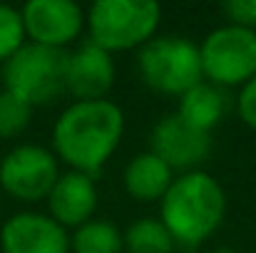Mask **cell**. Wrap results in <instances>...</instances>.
Here are the masks:
<instances>
[{
  "label": "cell",
  "mask_w": 256,
  "mask_h": 253,
  "mask_svg": "<svg viewBox=\"0 0 256 253\" xmlns=\"http://www.w3.org/2000/svg\"><path fill=\"white\" fill-rule=\"evenodd\" d=\"M124 114L110 99L72 102L52 127V149L72 171L97 176L120 147Z\"/></svg>",
  "instance_id": "cell-1"
},
{
  "label": "cell",
  "mask_w": 256,
  "mask_h": 253,
  "mask_svg": "<svg viewBox=\"0 0 256 253\" xmlns=\"http://www.w3.org/2000/svg\"><path fill=\"white\" fill-rule=\"evenodd\" d=\"M229 25L256 32V0H226L222 5Z\"/></svg>",
  "instance_id": "cell-19"
},
{
  "label": "cell",
  "mask_w": 256,
  "mask_h": 253,
  "mask_svg": "<svg viewBox=\"0 0 256 253\" xmlns=\"http://www.w3.org/2000/svg\"><path fill=\"white\" fill-rule=\"evenodd\" d=\"M68 50H52L42 45H22L2 67L5 89L30 107L52 102L65 92Z\"/></svg>",
  "instance_id": "cell-5"
},
{
  "label": "cell",
  "mask_w": 256,
  "mask_h": 253,
  "mask_svg": "<svg viewBox=\"0 0 256 253\" xmlns=\"http://www.w3.org/2000/svg\"><path fill=\"white\" fill-rule=\"evenodd\" d=\"M58 179L60 169L55 154L38 144H20L0 162V186L20 201L48 199Z\"/></svg>",
  "instance_id": "cell-7"
},
{
  "label": "cell",
  "mask_w": 256,
  "mask_h": 253,
  "mask_svg": "<svg viewBox=\"0 0 256 253\" xmlns=\"http://www.w3.org/2000/svg\"><path fill=\"white\" fill-rule=\"evenodd\" d=\"M150 152L157 154L172 171H196L212 152V137L182 122L176 114L162 117L150 134Z\"/></svg>",
  "instance_id": "cell-9"
},
{
  "label": "cell",
  "mask_w": 256,
  "mask_h": 253,
  "mask_svg": "<svg viewBox=\"0 0 256 253\" xmlns=\"http://www.w3.org/2000/svg\"><path fill=\"white\" fill-rule=\"evenodd\" d=\"M114 75L117 70L112 55L92 42H82L75 52H68L65 92H70L75 102L107 99V92L114 84Z\"/></svg>",
  "instance_id": "cell-11"
},
{
  "label": "cell",
  "mask_w": 256,
  "mask_h": 253,
  "mask_svg": "<svg viewBox=\"0 0 256 253\" xmlns=\"http://www.w3.org/2000/svg\"><path fill=\"white\" fill-rule=\"evenodd\" d=\"M212 253H236V251H234V249H214Z\"/></svg>",
  "instance_id": "cell-21"
},
{
  "label": "cell",
  "mask_w": 256,
  "mask_h": 253,
  "mask_svg": "<svg viewBox=\"0 0 256 253\" xmlns=\"http://www.w3.org/2000/svg\"><path fill=\"white\" fill-rule=\"evenodd\" d=\"M174 114L189 127L209 134L226 114V94L222 87L199 82L179 97V109Z\"/></svg>",
  "instance_id": "cell-14"
},
{
  "label": "cell",
  "mask_w": 256,
  "mask_h": 253,
  "mask_svg": "<svg viewBox=\"0 0 256 253\" xmlns=\"http://www.w3.org/2000/svg\"><path fill=\"white\" fill-rule=\"evenodd\" d=\"M226 196L214 176L206 171H186L172 181L160 201V221L172 234L174 246H202L224 221Z\"/></svg>",
  "instance_id": "cell-2"
},
{
  "label": "cell",
  "mask_w": 256,
  "mask_h": 253,
  "mask_svg": "<svg viewBox=\"0 0 256 253\" xmlns=\"http://www.w3.org/2000/svg\"><path fill=\"white\" fill-rule=\"evenodd\" d=\"M25 35L42 47L65 50L85 27V12L70 0H30L22 10Z\"/></svg>",
  "instance_id": "cell-8"
},
{
  "label": "cell",
  "mask_w": 256,
  "mask_h": 253,
  "mask_svg": "<svg viewBox=\"0 0 256 253\" xmlns=\"http://www.w3.org/2000/svg\"><path fill=\"white\" fill-rule=\"evenodd\" d=\"M25 45V27L20 10L0 2V62H8Z\"/></svg>",
  "instance_id": "cell-18"
},
{
  "label": "cell",
  "mask_w": 256,
  "mask_h": 253,
  "mask_svg": "<svg viewBox=\"0 0 256 253\" xmlns=\"http://www.w3.org/2000/svg\"><path fill=\"white\" fill-rule=\"evenodd\" d=\"M122 181H124V191L132 199L150 204V201L164 199V194L170 191L172 181H174V171L157 154L142 152L124 167Z\"/></svg>",
  "instance_id": "cell-13"
},
{
  "label": "cell",
  "mask_w": 256,
  "mask_h": 253,
  "mask_svg": "<svg viewBox=\"0 0 256 253\" xmlns=\"http://www.w3.org/2000/svg\"><path fill=\"white\" fill-rule=\"evenodd\" d=\"M48 209L50 219L62 229H80L82 224L92 221V214L97 209L94 179L80 171L62 174L48 194Z\"/></svg>",
  "instance_id": "cell-12"
},
{
  "label": "cell",
  "mask_w": 256,
  "mask_h": 253,
  "mask_svg": "<svg viewBox=\"0 0 256 253\" xmlns=\"http://www.w3.org/2000/svg\"><path fill=\"white\" fill-rule=\"evenodd\" d=\"M202 75L214 87H244L256 75V32L236 25L212 30L199 45Z\"/></svg>",
  "instance_id": "cell-6"
},
{
  "label": "cell",
  "mask_w": 256,
  "mask_h": 253,
  "mask_svg": "<svg viewBox=\"0 0 256 253\" xmlns=\"http://www.w3.org/2000/svg\"><path fill=\"white\" fill-rule=\"evenodd\" d=\"M162 20L152 0H97L85 17L90 42L104 52H124L147 45Z\"/></svg>",
  "instance_id": "cell-3"
},
{
  "label": "cell",
  "mask_w": 256,
  "mask_h": 253,
  "mask_svg": "<svg viewBox=\"0 0 256 253\" xmlns=\"http://www.w3.org/2000/svg\"><path fill=\"white\" fill-rule=\"evenodd\" d=\"M137 70L150 89L172 97H182L192 87L204 82L199 45L179 35L152 37L147 45H142L137 55Z\"/></svg>",
  "instance_id": "cell-4"
},
{
  "label": "cell",
  "mask_w": 256,
  "mask_h": 253,
  "mask_svg": "<svg viewBox=\"0 0 256 253\" xmlns=\"http://www.w3.org/2000/svg\"><path fill=\"white\" fill-rule=\"evenodd\" d=\"M2 253H70L68 231L45 214L22 211L0 229Z\"/></svg>",
  "instance_id": "cell-10"
},
{
  "label": "cell",
  "mask_w": 256,
  "mask_h": 253,
  "mask_svg": "<svg viewBox=\"0 0 256 253\" xmlns=\"http://www.w3.org/2000/svg\"><path fill=\"white\" fill-rule=\"evenodd\" d=\"M236 112H239V119L256 132V75L239 89V97H236Z\"/></svg>",
  "instance_id": "cell-20"
},
{
  "label": "cell",
  "mask_w": 256,
  "mask_h": 253,
  "mask_svg": "<svg viewBox=\"0 0 256 253\" xmlns=\"http://www.w3.org/2000/svg\"><path fill=\"white\" fill-rule=\"evenodd\" d=\"M70 249L75 253H122L124 241L122 231L110 221H87L80 229H75V236L70 239Z\"/></svg>",
  "instance_id": "cell-16"
},
{
  "label": "cell",
  "mask_w": 256,
  "mask_h": 253,
  "mask_svg": "<svg viewBox=\"0 0 256 253\" xmlns=\"http://www.w3.org/2000/svg\"><path fill=\"white\" fill-rule=\"evenodd\" d=\"M32 107L20 97L10 94L8 89L0 92V139H12L22 134L30 124Z\"/></svg>",
  "instance_id": "cell-17"
},
{
  "label": "cell",
  "mask_w": 256,
  "mask_h": 253,
  "mask_svg": "<svg viewBox=\"0 0 256 253\" xmlns=\"http://www.w3.org/2000/svg\"><path fill=\"white\" fill-rule=\"evenodd\" d=\"M127 253H172L174 239L160 219H140L122 234Z\"/></svg>",
  "instance_id": "cell-15"
}]
</instances>
